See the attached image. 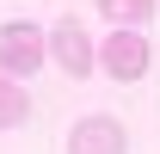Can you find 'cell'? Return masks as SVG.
I'll use <instances>...</instances> for the list:
<instances>
[{"label":"cell","mask_w":160,"mask_h":154,"mask_svg":"<svg viewBox=\"0 0 160 154\" xmlns=\"http://www.w3.org/2000/svg\"><path fill=\"white\" fill-rule=\"evenodd\" d=\"M43 62H49V31H37L31 19H6L0 25V74L37 80Z\"/></svg>","instance_id":"cell-1"},{"label":"cell","mask_w":160,"mask_h":154,"mask_svg":"<svg viewBox=\"0 0 160 154\" xmlns=\"http://www.w3.org/2000/svg\"><path fill=\"white\" fill-rule=\"evenodd\" d=\"M148 62H154V49H148V37H142L136 25H117V31L99 43V68L117 80V86H136V80L148 74Z\"/></svg>","instance_id":"cell-2"},{"label":"cell","mask_w":160,"mask_h":154,"mask_svg":"<svg viewBox=\"0 0 160 154\" xmlns=\"http://www.w3.org/2000/svg\"><path fill=\"white\" fill-rule=\"evenodd\" d=\"M49 62H56L68 80H86L92 68H99V49H92V31L80 19H62L56 31H49Z\"/></svg>","instance_id":"cell-3"},{"label":"cell","mask_w":160,"mask_h":154,"mask_svg":"<svg viewBox=\"0 0 160 154\" xmlns=\"http://www.w3.org/2000/svg\"><path fill=\"white\" fill-rule=\"evenodd\" d=\"M68 154H129V130H123L117 117L92 111V117H80L74 130H68Z\"/></svg>","instance_id":"cell-4"},{"label":"cell","mask_w":160,"mask_h":154,"mask_svg":"<svg viewBox=\"0 0 160 154\" xmlns=\"http://www.w3.org/2000/svg\"><path fill=\"white\" fill-rule=\"evenodd\" d=\"M19 123H31V86L0 74V130H19Z\"/></svg>","instance_id":"cell-5"},{"label":"cell","mask_w":160,"mask_h":154,"mask_svg":"<svg viewBox=\"0 0 160 154\" xmlns=\"http://www.w3.org/2000/svg\"><path fill=\"white\" fill-rule=\"evenodd\" d=\"M99 13L111 25H136V31H142V25L154 19V0H99Z\"/></svg>","instance_id":"cell-6"}]
</instances>
